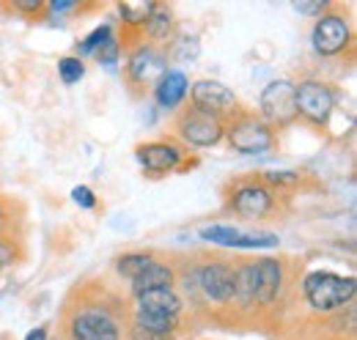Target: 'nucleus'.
Listing matches in <instances>:
<instances>
[{
	"label": "nucleus",
	"instance_id": "nucleus-1",
	"mask_svg": "<svg viewBox=\"0 0 357 340\" xmlns=\"http://www.w3.org/2000/svg\"><path fill=\"white\" fill-rule=\"evenodd\" d=\"M305 299L313 310H335L355 297V277H341L333 272H311L305 277Z\"/></svg>",
	"mask_w": 357,
	"mask_h": 340
},
{
	"label": "nucleus",
	"instance_id": "nucleus-2",
	"mask_svg": "<svg viewBox=\"0 0 357 340\" xmlns=\"http://www.w3.org/2000/svg\"><path fill=\"white\" fill-rule=\"evenodd\" d=\"M294 102H297V113H303L313 124H324L335 107V93L333 88L316 80L294 85Z\"/></svg>",
	"mask_w": 357,
	"mask_h": 340
},
{
	"label": "nucleus",
	"instance_id": "nucleus-3",
	"mask_svg": "<svg viewBox=\"0 0 357 340\" xmlns=\"http://www.w3.org/2000/svg\"><path fill=\"white\" fill-rule=\"evenodd\" d=\"M261 113L269 124L286 127L297 118V102H294V83L275 80L261 91Z\"/></svg>",
	"mask_w": 357,
	"mask_h": 340
},
{
	"label": "nucleus",
	"instance_id": "nucleus-4",
	"mask_svg": "<svg viewBox=\"0 0 357 340\" xmlns=\"http://www.w3.org/2000/svg\"><path fill=\"white\" fill-rule=\"evenodd\" d=\"M72 338L75 340H119L121 330L116 318L105 307H83L72 318Z\"/></svg>",
	"mask_w": 357,
	"mask_h": 340
},
{
	"label": "nucleus",
	"instance_id": "nucleus-5",
	"mask_svg": "<svg viewBox=\"0 0 357 340\" xmlns=\"http://www.w3.org/2000/svg\"><path fill=\"white\" fill-rule=\"evenodd\" d=\"M178 134H181L187 143L198 146V148H209V146H215V143L223 137V124H220V118H215V116L201 113V110L192 107V110L178 121Z\"/></svg>",
	"mask_w": 357,
	"mask_h": 340
},
{
	"label": "nucleus",
	"instance_id": "nucleus-6",
	"mask_svg": "<svg viewBox=\"0 0 357 340\" xmlns=\"http://www.w3.org/2000/svg\"><path fill=\"white\" fill-rule=\"evenodd\" d=\"M228 140L239 154H261L272 146V129L256 118H239L228 127Z\"/></svg>",
	"mask_w": 357,
	"mask_h": 340
},
{
	"label": "nucleus",
	"instance_id": "nucleus-7",
	"mask_svg": "<svg viewBox=\"0 0 357 340\" xmlns=\"http://www.w3.org/2000/svg\"><path fill=\"white\" fill-rule=\"evenodd\" d=\"M190 96H192L195 110L209 113V116H215V118L223 116V113H231V110L236 107L234 91H228V88H225L223 83H218V80H198V83L192 85Z\"/></svg>",
	"mask_w": 357,
	"mask_h": 340
},
{
	"label": "nucleus",
	"instance_id": "nucleus-8",
	"mask_svg": "<svg viewBox=\"0 0 357 340\" xmlns=\"http://www.w3.org/2000/svg\"><path fill=\"white\" fill-rule=\"evenodd\" d=\"M201 239L223 247H275L278 236L275 233H253V231H239L231 225H209L201 228Z\"/></svg>",
	"mask_w": 357,
	"mask_h": 340
},
{
	"label": "nucleus",
	"instance_id": "nucleus-9",
	"mask_svg": "<svg viewBox=\"0 0 357 340\" xmlns=\"http://www.w3.org/2000/svg\"><path fill=\"white\" fill-rule=\"evenodd\" d=\"M311 42H313V49L319 55H338L347 47V42H349V25L341 17L327 14V17H321L316 22V28H313L311 33Z\"/></svg>",
	"mask_w": 357,
	"mask_h": 340
},
{
	"label": "nucleus",
	"instance_id": "nucleus-10",
	"mask_svg": "<svg viewBox=\"0 0 357 340\" xmlns=\"http://www.w3.org/2000/svg\"><path fill=\"white\" fill-rule=\"evenodd\" d=\"M198 283L204 288V294L212 302H231L234 299V269L228 263H206L198 272Z\"/></svg>",
	"mask_w": 357,
	"mask_h": 340
},
{
	"label": "nucleus",
	"instance_id": "nucleus-11",
	"mask_svg": "<svg viewBox=\"0 0 357 340\" xmlns=\"http://www.w3.org/2000/svg\"><path fill=\"white\" fill-rule=\"evenodd\" d=\"M231 206L242 217H264L272 209V195L259 184H242L231 195Z\"/></svg>",
	"mask_w": 357,
	"mask_h": 340
},
{
	"label": "nucleus",
	"instance_id": "nucleus-12",
	"mask_svg": "<svg viewBox=\"0 0 357 340\" xmlns=\"http://www.w3.org/2000/svg\"><path fill=\"white\" fill-rule=\"evenodd\" d=\"M137 160L149 173H165V170H174L181 162V154L171 143H149V146L137 148Z\"/></svg>",
	"mask_w": 357,
	"mask_h": 340
},
{
	"label": "nucleus",
	"instance_id": "nucleus-13",
	"mask_svg": "<svg viewBox=\"0 0 357 340\" xmlns=\"http://www.w3.org/2000/svg\"><path fill=\"white\" fill-rule=\"evenodd\" d=\"M253 263H256V302L267 304L280 291L283 269L275 258H261V261H253Z\"/></svg>",
	"mask_w": 357,
	"mask_h": 340
},
{
	"label": "nucleus",
	"instance_id": "nucleus-14",
	"mask_svg": "<svg viewBox=\"0 0 357 340\" xmlns=\"http://www.w3.org/2000/svg\"><path fill=\"white\" fill-rule=\"evenodd\" d=\"M165 75V58L157 55L151 47H140L130 58V77L135 83H151L154 77Z\"/></svg>",
	"mask_w": 357,
	"mask_h": 340
},
{
	"label": "nucleus",
	"instance_id": "nucleus-15",
	"mask_svg": "<svg viewBox=\"0 0 357 340\" xmlns=\"http://www.w3.org/2000/svg\"><path fill=\"white\" fill-rule=\"evenodd\" d=\"M140 310L146 313H157V316H165V318H176L181 313V299L174 294V288H154L149 294H140Z\"/></svg>",
	"mask_w": 357,
	"mask_h": 340
},
{
	"label": "nucleus",
	"instance_id": "nucleus-16",
	"mask_svg": "<svg viewBox=\"0 0 357 340\" xmlns=\"http://www.w3.org/2000/svg\"><path fill=\"white\" fill-rule=\"evenodd\" d=\"M171 283H174L171 266L151 261V263L146 266V272H140L132 280V291H135V297H140V294H149V291H154V288H171Z\"/></svg>",
	"mask_w": 357,
	"mask_h": 340
},
{
	"label": "nucleus",
	"instance_id": "nucleus-17",
	"mask_svg": "<svg viewBox=\"0 0 357 340\" xmlns=\"http://www.w3.org/2000/svg\"><path fill=\"white\" fill-rule=\"evenodd\" d=\"M154 93H157V102L162 107H176L178 102L184 99V93H187V77L181 72H165L160 77Z\"/></svg>",
	"mask_w": 357,
	"mask_h": 340
},
{
	"label": "nucleus",
	"instance_id": "nucleus-18",
	"mask_svg": "<svg viewBox=\"0 0 357 340\" xmlns=\"http://www.w3.org/2000/svg\"><path fill=\"white\" fill-rule=\"evenodd\" d=\"M234 297L242 299L245 304L256 302V263H242L234 272Z\"/></svg>",
	"mask_w": 357,
	"mask_h": 340
},
{
	"label": "nucleus",
	"instance_id": "nucleus-19",
	"mask_svg": "<svg viewBox=\"0 0 357 340\" xmlns=\"http://www.w3.org/2000/svg\"><path fill=\"white\" fill-rule=\"evenodd\" d=\"M135 324L143 327V330L160 332V335H174V330H176V318H165V316L146 313V310H137V321Z\"/></svg>",
	"mask_w": 357,
	"mask_h": 340
},
{
	"label": "nucleus",
	"instance_id": "nucleus-20",
	"mask_svg": "<svg viewBox=\"0 0 357 340\" xmlns=\"http://www.w3.org/2000/svg\"><path fill=\"white\" fill-rule=\"evenodd\" d=\"M174 22V17H171V11H165V8H154L151 11V17L146 20V31H149V36L151 39H168V33H171V25Z\"/></svg>",
	"mask_w": 357,
	"mask_h": 340
},
{
	"label": "nucleus",
	"instance_id": "nucleus-21",
	"mask_svg": "<svg viewBox=\"0 0 357 340\" xmlns=\"http://www.w3.org/2000/svg\"><path fill=\"white\" fill-rule=\"evenodd\" d=\"M58 75H61V80L66 85H75L83 80L86 66H83L80 58H61V61H58Z\"/></svg>",
	"mask_w": 357,
	"mask_h": 340
},
{
	"label": "nucleus",
	"instance_id": "nucleus-22",
	"mask_svg": "<svg viewBox=\"0 0 357 340\" xmlns=\"http://www.w3.org/2000/svg\"><path fill=\"white\" fill-rule=\"evenodd\" d=\"M154 8H157L154 3H143V0H137V3H124V6H121V17H124V22H130V25H140V22H146V20L151 17Z\"/></svg>",
	"mask_w": 357,
	"mask_h": 340
},
{
	"label": "nucleus",
	"instance_id": "nucleus-23",
	"mask_svg": "<svg viewBox=\"0 0 357 340\" xmlns=\"http://www.w3.org/2000/svg\"><path fill=\"white\" fill-rule=\"evenodd\" d=\"M151 263V255L146 253H132V255H124L121 261H119V272L121 275H127V277H137L140 272H146V266Z\"/></svg>",
	"mask_w": 357,
	"mask_h": 340
},
{
	"label": "nucleus",
	"instance_id": "nucleus-24",
	"mask_svg": "<svg viewBox=\"0 0 357 340\" xmlns=\"http://www.w3.org/2000/svg\"><path fill=\"white\" fill-rule=\"evenodd\" d=\"M110 36H113L110 25H102V28H96V31L91 33L89 39H83V42H80V52H83V55H93V52H96L102 44L107 42Z\"/></svg>",
	"mask_w": 357,
	"mask_h": 340
},
{
	"label": "nucleus",
	"instance_id": "nucleus-25",
	"mask_svg": "<svg viewBox=\"0 0 357 340\" xmlns=\"http://www.w3.org/2000/svg\"><path fill=\"white\" fill-rule=\"evenodd\" d=\"M93 55H96V61H99L102 66H116V63H119V42L110 36Z\"/></svg>",
	"mask_w": 357,
	"mask_h": 340
},
{
	"label": "nucleus",
	"instance_id": "nucleus-26",
	"mask_svg": "<svg viewBox=\"0 0 357 340\" xmlns=\"http://www.w3.org/2000/svg\"><path fill=\"white\" fill-rule=\"evenodd\" d=\"M174 55H176L178 61H192L198 55V39L195 36H184L178 42V49H174Z\"/></svg>",
	"mask_w": 357,
	"mask_h": 340
},
{
	"label": "nucleus",
	"instance_id": "nucleus-27",
	"mask_svg": "<svg viewBox=\"0 0 357 340\" xmlns=\"http://www.w3.org/2000/svg\"><path fill=\"white\" fill-rule=\"evenodd\" d=\"M72 198H75V203L83 206V209H93V203H96V195L91 192L89 187H75V190H72Z\"/></svg>",
	"mask_w": 357,
	"mask_h": 340
},
{
	"label": "nucleus",
	"instance_id": "nucleus-28",
	"mask_svg": "<svg viewBox=\"0 0 357 340\" xmlns=\"http://www.w3.org/2000/svg\"><path fill=\"white\" fill-rule=\"evenodd\" d=\"M294 8H297L300 14L316 17V14H321V11L327 8V3H324V0H303V3H294Z\"/></svg>",
	"mask_w": 357,
	"mask_h": 340
},
{
	"label": "nucleus",
	"instance_id": "nucleus-29",
	"mask_svg": "<svg viewBox=\"0 0 357 340\" xmlns=\"http://www.w3.org/2000/svg\"><path fill=\"white\" fill-rule=\"evenodd\" d=\"M267 181L269 184H294L297 181V173H291V170H280V173H267Z\"/></svg>",
	"mask_w": 357,
	"mask_h": 340
},
{
	"label": "nucleus",
	"instance_id": "nucleus-30",
	"mask_svg": "<svg viewBox=\"0 0 357 340\" xmlns=\"http://www.w3.org/2000/svg\"><path fill=\"white\" fill-rule=\"evenodd\" d=\"M132 340H171V335H160V332H151V330H143V327H132Z\"/></svg>",
	"mask_w": 357,
	"mask_h": 340
},
{
	"label": "nucleus",
	"instance_id": "nucleus-31",
	"mask_svg": "<svg viewBox=\"0 0 357 340\" xmlns=\"http://www.w3.org/2000/svg\"><path fill=\"white\" fill-rule=\"evenodd\" d=\"M14 261V250L8 242H0V266H8Z\"/></svg>",
	"mask_w": 357,
	"mask_h": 340
},
{
	"label": "nucleus",
	"instance_id": "nucleus-32",
	"mask_svg": "<svg viewBox=\"0 0 357 340\" xmlns=\"http://www.w3.org/2000/svg\"><path fill=\"white\" fill-rule=\"evenodd\" d=\"M17 8H22V11H39L42 3L39 0H17Z\"/></svg>",
	"mask_w": 357,
	"mask_h": 340
},
{
	"label": "nucleus",
	"instance_id": "nucleus-33",
	"mask_svg": "<svg viewBox=\"0 0 357 340\" xmlns=\"http://www.w3.org/2000/svg\"><path fill=\"white\" fill-rule=\"evenodd\" d=\"M75 6V0H52V11H69Z\"/></svg>",
	"mask_w": 357,
	"mask_h": 340
},
{
	"label": "nucleus",
	"instance_id": "nucleus-34",
	"mask_svg": "<svg viewBox=\"0 0 357 340\" xmlns=\"http://www.w3.org/2000/svg\"><path fill=\"white\" fill-rule=\"evenodd\" d=\"M25 340H47V330L45 327H36V330H31V332H28V338Z\"/></svg>",
	"mask_w": 357,
	"mask_h": 340
},
{
	"label": "nucleus",
	"instance_id": "nucleus-35",
	"mask_svg": "<svg viewBox=\"0 0 357 340\" xmlns=\"http://www.w3.org/2000/svg\"><path fill=\"white\" fill-rule=\"evenodd\" d=\"M0 222H3V206H0Z\"/></svg>",
	"mask_w": 357,
	"mask_h": 340
}]
</instances>
